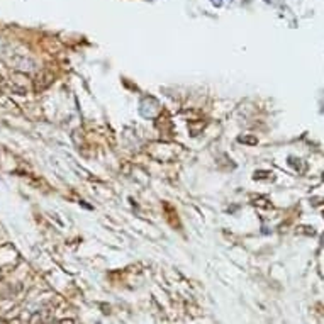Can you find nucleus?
I'll return each mask as SVG.
<instances>
[{
    "label": "nucleus",
    "mask_w": 324,
    "mask_h": 324,
    "mask_svg": "<svg viewBox=\"0 0 324 324\" xmlns=\"http://www.w3.org/2000/svg\"><path fill=\"white\" fill-rule=\"evenodd\" d=\"M5 88H7V82H5V80H3V76H0V97H2V95H3Z\"/></svg>",
    "instance_id": "obj_3"
},
{
    "label": "nucleus",
    "mask_w": 324,
    "mask_h": 324,
    "mask_svg": "<svg viewBox=\"0 0 324 324\" xmlns=\"http://www.w3.org/2000/svg\"><path fill=\"white\" fill-rule=\"evenodd\" d=\"M9 88L12 94H17V95H25L29 90V78L24 75V73H19V72H14L10 75V80H9Z\"/></svg>",
    "instance_id": "obj_1"
},
{
    "label": "nucleus",
    "mask_w": 324,
    "mask_h": 324,
    "mask_svg": "<svg viewBox=\"0 0 324 324\" xmlns=\"http://www.w3.org/2000/svg\"><path fill=\"white\" fill-rule=\"evenodd\" d=\"M53 83V75H51L50 72H41L36 75V78L32 80V88H34V92H43L46 90L48 87Z\"/></svg>",
    "instance_id": "obj_2"
}]
</instances>
